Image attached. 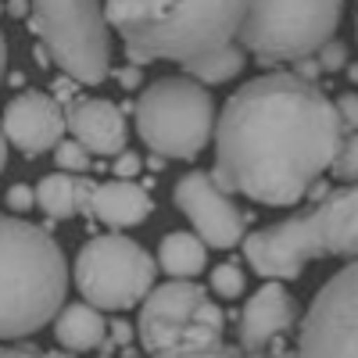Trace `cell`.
Segmentation results:
<instances>
[{
	"label": "cell",
	"instance_id": "cell-1",
	"mask_svg": "<svg viewBox=\"0 0 358 358\" xmlns=\"http://www.w3.org/2000/svg\"><path fill=\"white\" fill-rule=\"evenodd\" d=\"M344 147L337 101L294 72L233 90L215 129V183L265 208H290L330 172Z\"/></svg>",
	"mask_w": 358,
	"mask_h": 358
},
{
	"label": "cell",
	"instance_id": "cell-2",
	"mask_svg": "<svg viewBox=\"0 0 358 358\" xmlns=\"http://www.w3.org/2000/svg\"><path fill=\"white\" fill-rule=\"evenodd\" d=\"M108 22L126 43L129 65H187L236 43L251 0H104Z\"/></svg>",
	"mask_w": 358,
	"mask_h": 358
},
{
	"label": "cell",
	"instance_id": "cell-3",
	"mask_svg": "<svg viewBox=\"0 0 358 358\" xmlns=\"http://www.w3.org/2000/svg\"><path fill=\"white\" fill-rule=\"evenodd\" d=\"M69 262L47 226L4 215L0 222V334L22 341L62 315Z\"/></svg>",
	"mask_w": 358,
	"mask_h": 358
},
{
	"label": "cell",
	"instance_id": "cell-4",
	"mask_svg": "<svg viewBox=\"0 0 358 358\" xmlns=\"http://www.w3.org/2000/svg\"><path fill=\"white\" fill-rule=\"evenodd\" d=\"M244 258L262 280H297L315 258H358V183L276 226L248 233Z\"/></svg>",
	"mask_w": 358,
	"mask_h": 358
},
{
	"label": "cell",
	"instance_id": "cell-5",
	"mask_svg": "<svg viewBox=\"0 0 358 358\" xmlns=\"http://www.w3.org/2000/svg\"><path fill=\"white\" fill-rule=\"evenodd\" d=\"M226 315L208 287L194 280H169L140 305L136 334L151 358H244L226 344Z\"/></svg>",
	"mask_w": 358,
	"mask_h": 358
},
{
	"label": "cell",
	"instance_id": "cell-6",
	"mask_svg": "<svg viewBox=\"0 0 358 358\" xmlns=\"http://www.w3.org/2000/svg\"><path fill=\"white\" fill-rule=\"evenodd\" d=\"M140 140L162 158L194 162L219 129L215 97L190 76H162L143 86L133 108Z\"/></svg>",
	"mask_w": 358,
	"mask_h": 358
},
{
	"label": "cell",
	"instance_id": "cell-7",
	"mask_svg": "<svg viewBox=\"0 0 358 358\" xmlns=\"http://www.w3.org/2000/svg\"><path fill=\"white\" fill-rule=\"evenodd\" d=\"M344 0H251L241 43L262 69L315 57L334 40Z\"/></svg>",
	"mask_w": 358,
	"mask_h": 358
},
{
	"label": "cell",
	"instance_id": "cell-8",
	"mask_svg": "<svg viewBox=\"0 0 358 358\" xmlns=\"http://www.w3.org/2000/svg\"><path fill=\"white\" fill-rule=\"evenodd\" d=\"M29 29L50 50L54 65L83 86L111 76V22L104 0H33Z\"/></svg>",
	"mask_w": 358,
	"mask_h": 358
},
{
	"label": "cell",
	"instance_id": "cell-9",
	"mask_svg": "<svg viewBox=\"0 0 358 358\" xmlns=\"http://www.w3.org/2000/svg\"><path fill=\"white\" fill-rule=\"evenodd\" d=\"M72 276L83 301L101 312H126L151 297L158 262L129 236L104 233L79 248Z\"/></svg>",
	"mask_w": 358,
	"mask_h": 358
},
{
	"label": "cell",
	"instance_id": "cell-10",
	"mask_svg": "<svg viewBox=\"0 0 358 358\" xmlns=\"http://www.w3.org/2000/svg\"><path fill=\"white\" fill-rule=\"evenodd\" d=\"M294 358H358V258L312 297L297 326Z\"/></svg>",
	"mask_w": 358,
	"mask_h": 358
},
{
	"label": "cell",
	"instance_id": "cell-11",
	"mask_svg": "<svg viewBox=\"0 0 358 358\" xmlns=\"http://www.w3.org/2000/svg\"><path fill=\"white\" fill-rule=\"evenodd\" d=\"M172 201L190 219L194 233L208 248L229 251L241 241H248L244 229H248L251 215L215 183L212 172H183L172 187Z\"/></svg>",
	"mask_w": 358,
	"mask_h": 358
},
{
	"label": "cell",
	"instance_id": "cell-12",
	"mask_svg": "<svg viewBox=\"0 0 358 358\" xmlns=\"http://www.w3.org/2000/svg\"><path fill=\"white\" fill-rule=\"evenodd\" d=\"M65 104L43 90H22L4 108V140L25 158H40L65 140Z\"/></svg>",
	"mask_w": 358,
	"mask_h": 358
},
{
	"label": "cell",
	"instance_id": "cell-13",
	"mask_svg": "<svg viewBox=\"0 0 358 358\" xmlns=\"http://www.w3.org/2000/svg\"><path fill=\"white\" fill-rule=\"evenodd\" d=\"M297 315H301V308H297L294 294L280 280H265L244 301V312L236 319L241 351L262 355V348H268V341L283 337L290 326H297Z\"/></svg>",
	"mask_w": 358,
	"mask_h": 358
},
{
	"label": "cell",
	"instance_id": "cell-14",
	"mask_svg": "<svg viewBox=\"0 0 358 358\" xmlns=\"http://www.w3.org/2000/svg\"><path fill=\"white\" fill-rule=\"evenodd\" d=\"M69 115V133L79 140L90 155L97 158H118L129 147V122L126 108L108 97H79L65 108Z\"/></svg>",
	"mask_w": 358,
	"mask_h": 358
},
{
	"label": "cell",
	"instance_id": "cell-15",
	"mask_svg": "<svg viewBox=\"0 0 358 358\" xmlns=\"http://www.w3.org/2000/svg\"><path fill=\"white\" fill-rule=\"evenodd\" d=\"M155 212V201L147 187H136L133 179H108L94 194V219L108 229H129L147 222Z\"/></svg>",
	"mask_w": 358,
	"mask_h": 358
},
{
	"label": "cell",
	"instance_id": "cell-16",
	"mask_svg": "<svg viewBox=\"0 0 358 358\" xmlns=\"http://www.w3.org/2000/svg\"><path fill=\"white\" fill-rule=\"evenodd\" d=\"M101 183L79 172H50L36 183V204L50 222L72 215H94V194Z\"/></svg>",
	"mask_w": 358,
	"mask_h": 358
},
{
	"label": "cell",
	"instance_id": "cell-17",
	"mask_svg": "<svg viewBox=\"0 0 358 358\" xmlns=\"http://www.w3.org/2000/svg\"><path fill=\"white\" fill-rule=\"evenodd\" d=\"M108 334H111V322L101 315V308H94L90 301L69 305V308H62V315L54 319V341L62 344V351H69V355H86V351L104 348Z\"/></svg>",
	"mask_w": 358,
	"mask_h": 358
},
{
	"label": "cell",
	"instance_id": "cell-18",
	"mask_svg": "<svg viewBox=\"0 0 358 358\" xmlns=\"http://www.w3.org/2000/svg\"><path fill=\"white\" fill-rule=\"evenodd\" d=\"M158 265L165 268L172 280H194V276L204 273V265H208V244L201 241L197 233L176 229V233L162 236Z\"/></svg>",
	"mask_w": 358,
	"mask_h": 358
},
{
	"label": "cell",
	"instance_id": "cell-19",
	"mask_svg": "<svg viewBox=\"0 0 358 358\" xmlns=\"http://www.w3.org/2000/svg\"><path fill=\"white\" fill-rule=\"evenodd\" d=\"M248 65V50L241 43H229V47H219L204 57H194V62L183 65V76L204 83V86H222V83H233L236 76L244 72Z\"/></svg>",
	"mask_w": 358,
	"mask_h": 358
},
{
	"label": "cell",
	"instance_id": "cell-20",
	"mask_svg": "<svg viewBox=\"0 0 358 358\" xmlns=\"http://www.w3.org/2000/svg\"><path fill=\"white\" fill-rule=\"evenodd\" d=\"M208 287H212L219 297H226V301H236V297L244 294V268L236 265V262H222V265L212 268Z\"/></svg>",
	"mask_w": 358,
	"mask_h": 358
},
{
	"label": "cell",
	"instance_id": "cell-21",
	"mask_svg": "<svg viewBox=\"0 0 358 358\" xmlns=\"http://www.w3.org/2000/svg\"><path fill=\"white\" fill-rule=\"evenodd\" d=\"M54 165H57V172H79V176H86L90 165H94V155H90L79 140H62L54 147Z\"/></svg>",
	"mask_w": 358,
	"mask_h": 358
},
{
	"label": "cell",
	"instance_id": "cell-22",
	"mask_svg": "<svg viewBox=\"0 0 358 358\" xmlns=\"http://www.w3.org/2000/svg\"><path fill=\"white\" fill-rule=\"evenodd\" d=\"M334 179H341V183H358V133H348L344 136V147H341V155L330 169Z\"/></svg>",
	"mask_w": 358,
	"mask_h": 358
},
{
	"label": "cell",
	"instance_id": "cell-23",
	"mask_svg": "<svg viewBox=\"0 0 358 358\" xmlns=\"http://www.w3.org/2000/svg\"><path fill=\"white\" fill-rule=\"evenodd\" d=\"M315 57H319L322 72H341V69H348V47H344L341 40H330Z\"/></svg>",
	"mask_w": 358,
	"mask_h": 358
},
{
	"label": "cell",
	"instance_id": "cell-24",
	"mask_svg": "<svg viewBox=\"0 0 358 358\" xmlns=\"http://www.w3.org/2000/svg\"><path fill=\"white\" fill-rule=\"evenodd\" d=\"M0 358H72L69 351H40L36 344H22V341H11Z\"/></svg>",
	"mask_w": 358,
	"mask_h": 358
},
{
	"label": "cell",
	"instance_id": "cell-25",
	"mask_svg": "<svg viewBox=\"0 0 358 358\" xmlns=\"http://www.w3.org/2000/svg\"><path fill=\"white\" fill-rule=\"evenodd\" d=\"M4 204L11 208V212H29V208L36 204V190H33V187H25V183H15V187H8Z\"/></svg>",
	"mask_w": 358,
	"mask_h": 358
},
{
	"label": "cell",
	"instance_id": "cell-26",
	"mask_svg": "<svg viewBox=\"0 0 358 358\" xmlns=\"http://www.w3.org/2000/svg\"><path fill=\"white\" fill-rule=\"evenodd\" d=\"M143 158L140 155H133V151H126V155H118L115 158V165H111V172H115V179H136L140 172H143Z\"/></svg>",
	"mask_w": 358,
	"mask_h": 358
},
{
	"label": "cell",
	"instance_id": "cell-27",
	"mask_svg": "<svg viewBox=\"0 0 358 358\" xmlns=\"http://www.w3.org/2000/svg\"><path fill=\"white\" fill-rule=\"evenodd\" d=\"M337 111H341L344 133H358V94H341L337 97Z\"/></svg>",
	"mask_w": 358,
	"mask_h": 358
},
{
	"label": "cell",
	"instance_id": "cell-28",
	"mask_svg": "<svg viewBox=\"0 0 358 358\" xmlns=\"http://www.w3.org/2000/svg\"><path fill=\"white\" fill-rule=\"evenodd\" d=\"M50 94L62 101L65 108L72 104V101H79V79H72V76H62V79H54V90Z\"/></svg>",
	"mask_w": 358,
	"mask_h": 358
},
{
	"label": "cell",
	"instance_id": "cell-29",
	"mask_svg": "<svg viewBox=\"0 0 358 358\" xmlns=\"http://www.w3.org/2000/svg\"><path fill=\"white\" fill-rule=\"evenodd\" d=\"M115 79H118V86L129 94V90H140V86H143V69H140V65H126V69L115 72Z\"/></svg>",
	"mask_w": 358,
	"mask_h": 358
},
{
	"label": "cell",
	"instance_id": "cell-30",
	"mask_svg": "<svg viewBox=\"0 0 358 358\" xmlns=\"http://www.w3.org/2000/svg\"><path fill=\"white\" fill-rule=\"evenodd\" d=\"M294 76H301L308 83H319V76H322L319 57H301V62H294Z\"/></svg>",
	"mask_w": 358,
	"mask_h": 358
},
{
	"label": "cell",
	"instance_id": "cell-31",
	"mask_svg": "<svg viewBox=\"0 0 358 358\" xmlns=\"http://www.w3.org/2000/svg\"><path fill=\"white\" fill-rule=\"evenodd\" d=\"M8 15L11 18H29V15H33V0H8Z\"/></svg>",
	"mask_w": 358,
	"mask_h": 358
},
{
	"label": "cell",
	"instance_id": "cell-32",
	"mask_svg": "<svg viewBox=\"0 0 358 358\" xmlns=\"http://www.w3.org/2000/svg\"><path fill=\"white\" fill-rule=\"evenodd\" d=\"M334 190H330V183H326V179H319V183L308 190V197L305 201H312V204H319V201H326V197H330Z\"/></svg>",
	"mask_w": 358,
	"mask_h": 358
},
{
	"label": "cell",
	"instance_id": "cell-33",
	"mask_svg": "<svg viewBox=\"0 0 358 358\" xmlns=\"http://www.w3.org/2000/svg\"><path fill=\"white\" fill-rule=\"evenodd\" d=\"M33 57H36V65H40V69H47V65L54 62V57H50V50H47L43 43H36V47H33Z\"/></svg>",
	"mask_w": 358,
	"mask_h": 358
},
{
	"label": "cell",
	"instance_id": "cell-34",
	"mask_svg": "<svg viewBox=\"0 0 358 358\" xmlns=\"http://www.w3.org/2000/svg\"><path fill=\"white\" fill-rule=\"evenodd\" d=\"M165 162H169V158H162V155H151V158H147V169H151V172H162V169H165Z\"/></svg>",
	"mask_w": 358,
	"mask_h": 358
},
{
	"label": "cell",
	"instance_id": "cell-35",
	"mask_svg": "<svg viewBox=\"0 0 358 358\" xmlns=\"http://www.w3.org/2000/svg\"><path fill=\"white\" fill-rule=\"evenodd\" d=\"M8 83H11V86H22V83H25V76H22V72H11V76H8Z\"/></svg>",
	"mask_w": 358,
	"mask_h": 358
},
{
	"label": "cell",
	"instance_id": "cell-36",
	"mask_svg": "<svg viewBox=\"0 0 358 358\" xmlns=\"http://www.w3.org/2000/svg\"><path fill=\"white\" fill-rule=\"evenodd\" d=\"M348 79H351V83H358V65H348Z\"/></svg>",
	"mask_w": 358,
	"mask_h": 358
},
{
	"label": "cell",
	"instance_id": "cell-37",
	"mask_svg": "<svg viewBox=\"0 0 358 358\" xmlns=\"http://www.w3.org/2000/svg\"><path fill=\"white\" fill-rule=\"evenodd\" d=\"M355 36H358V8H355Z\"/></svg>",
	"mask_w": 358,
	"mask_h": 358
},
{
	"label": "cell",
	"instance_id": "cell-38",
	"mask_svg": "<svg viewBox=\"0 0 358 358\" xmlns=\"http://www.w3.org/2000/svg\"><path fill=\"white\" fill-rule=\"evenodd\" d=\"M244 358H268V355H244Z\"/></svg>",
	"mask_w": 358,
	"mask_h": 358
}]
</instances>
